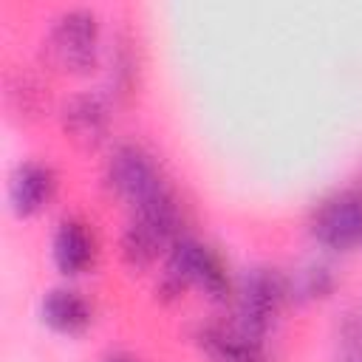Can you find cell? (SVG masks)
<instances>
[{
  "instance_id": "obj_1",
  "label": "cell",
  "mask_w": 362,
  "mask_h": 362,
  "mask_svg": "<svg viewBox=\"0 0 362 362\" xmlns=\"http://www.w3.org/2000/svg\"><path fill=\"white\" fill-rule=\"evenodd\" d=\"M187 288H201L212 303H226L232 297V280L221 257L201 240L181 235L164 257L158 294L164 300H175Z\"/></svg>"
},
{
  "instance_id": "obj_2",
  "label": "cell",
  "mask_w": 362,
  "mask_h": 362,
  "mask_svg": "<svg viewBox=\"0 0 362 362\" xmlns=\"http://www.w3.org/2000/svg\"><path fill=\"white\" fill-rule=\"evenodd\" d=\"M42 59L59 74H88L99 59V17L90 8H65L42 37Z\"/></svg>"
},
{
  "instance_id": "obj_3",
  "label": "cell",
  "mask_w": 362,
  "mask_h": 362,
  "mask_svg": "<svg viewBox=\"0 0 362 362\" xmlns=\"http://www.w3.org/2000/svg\"><path fill=\"white\" fill-rule=\"evenodd\" d=\"M181 238V209L175 195L136 209L122 232V257L130 269H147L158 257H167Z\"/></svg>"
},
{
  "instance_id": "obj_4",
  "label": "cell",
  "mask_w": 362,
  "mask_h": 362,
  "mask_svg": "<svg viewBox=\"0 0 362 362\" xmlns=\"http://www.w3.org/2000/svg\"><path fill=\"white\" fill-rule=\"evenodd\" d=\"M105 184L119 201L130 206V212L153 206L173 195L158 164L139 144H119L110 153L105 164Z\"/></svg>"
},
{
  "instance_id": "obj_5",
  "label": "cell",
  "mask_w": 362,
  "mask_h": 362,
  "mask_svg": "<svg viewBox=\"0 0 362 362\" xmlns=\"http://www.w3.org/2000/svg\"><path fill=\"white\" fill-rule=\"evenodd\" d=\"M263 337L266 328L255 325L238 311L209 320L195 331L198 348L212 362H255L263 356Z\"/></svg>"
},
{
  "instance_id": "obj_6",
  "label": "cell",
  "mask_w": 362,
  "mask_h": 362,
  "mask_svg": "<svg viewBox=\"0 0 362 362\" xmlns=\"http://www.w3.org/2000/svg\"><path fill=\"white\" fill-rule=\"evenodd\" d=\"M232 297H235L232 311L269 331L277 311L288 300V274H283L274 266H249L235 280Z\"/></svg>"
},
{
  "instance_id": "obj_7",
  "label": "cell",
  "mask_w": 362,
  "mask_h": 362,
  "mask_svg": "<svg viewBox=\"0 0 362 362\" xmlns=\"http://www.w3.org/2000/svg\"><path fill=\"white\" fill-rule=\"evenodd\" d=\"M311 238L334 252H348L362 243V192L342 189L317 204L308 221Z\"/></svg>"
},
{
  "instance_id": "obj_8",
  "label": "cell",
  "mask_w": 362,
  "mask_h": 362,
  "mask_svg": "<svg viewBox=\"0 0 362 362\" xmlns=\"http://www.w3.org/2000/svg\"><path fill=\"white\" fill-rule=\"evenodd\" d=\"M62 133L82 150H96L110 130V105L102 93H74L59 113Z\"/></svg>"
},
{
  "instance_id": "obj_9",
  "label": "cell",
  "mask_w": 362,
  "mask_h": 362,
  "mask_svg": "<svg viewBox=\"0 0 362 362\" xmlns=\"http://www.w3.org/2000/svg\"><path fill=\"white\" fill-rule=\"evenodd\" d=\"M57 192V173L42 161H20L8 178V206L20 218H31L48 206Z\"/></svg>"
},
{
  "instance_id": "obj_10",
  "label": "cell",
  "mask_w": 362,
  "mask_h": 362,
  "mask_svg": "<svg viewBox=\"0 0 362 362\" xmlns=\"http://www.w3.org/2000/svg\"><path fill=\"white\" fill-rule=\"evenodd\" d=\"M51 257H54V266L59 269V274H65V277H76V274L88 272L96 257V243H93V235L88 232V226L76 218L59 221V226L54 229V238H51Z\"/></svg>"
},
{
  "instance_id": "obj_11",
  "label": "cell",
  "mask_w": 362,
  "mask_h": 362,
  "mask_svg": "<svg viewBox=\"0 0 362 362\" xmlns=\"http://www.w3.org/2000/svg\"><path fill=\"white\" fill-rule=\"evenodd\" d=\"M40 317L51 331L76 337L90 325L93 311H90V303L79 291L59 286V288L45 291V297L40 303Z\"/></svg>"
},
{
  "instance_id": "obj_12",
  "label": "cell",
  "mask_w": 362,
  "mask_h": 362,
  "mask_svg": "<svg viewBox=\"0 0 362 362\" xmlns=\"http://www.w3.org/2000/svg\"><path fill=\"white\" fill-rule=\"evenodd\" d=\"M334 272L325 263H305L294 274H288V300L294 303H314L334 291Z\"/></svg>"
},
{
  "instance_id": "obj_13",
  "label": "cell",
  "mask_w": 362,
  "mask_h": 362,
  "mask_svg": "<svg viewBox=\"0 0 362 362\" xmlns=\"http://www.w3.org/2000/svg\"><path fill=\"white\" fill-rule=\"evenodd\" d=\"M339 362H362V351H348Z\"/></svg>"
},
{
  "instance_id": "obj_14",
  "label": "cell",
  "mask_w": 362,
  "mask_h": 362,
  "mask_svg": "<svg viewBox=\"0 0 362 362\" xmlns=\"http://www.w3.org/2000/svg\"><path fill=\"white\" fill-rule=\"evenodd\" d=\"M107 362H136V359H127V356H110Z\"/></svg>"
},
{
  "instance_id": "obj_15",
  "label": "cell",
  "mask_w": 362,
  "mask_h": 362,
  "mask_svg": "<svg viewBox=\"0 0 362 362\" xmlns=\"http://www.w3.org/2000/svg\"><path fill=\"white\" fill-rule=\"evenodd\" d=\"M255 362H266V356H260V359H255Z\"/></svg>"
}]
</instances>
